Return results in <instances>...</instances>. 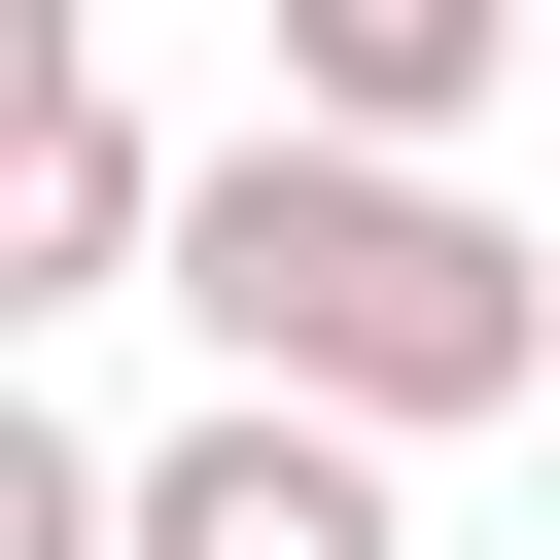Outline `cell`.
Instances as JSON below:
<instances>
[{
	"instance_id": "cell-3",
	"label": "cell",
	"mask_w": 560,
	"mask_h": 560,
	"mask_svg": "<svg viewBox=\"0 0 560 560\" xmlns=\"http://www.w3.org/2000/svg\"><path fill=\"white\" fill-rule=\"evenodd\" d=\"M140 560H420V525H385V420H280V385H210V420L140 455Z\"/></svg>"
},
{
	"instance_id": "cell-1",
	"label": "cell",
	"mask_w": 560,
	"mask_h": 560,
	"mask_svg": "<svg viewBox=\"0 0 560 560\" xmlns=\"http://www.w3.org/2000/svg\"><path fill=\"white\" fill-rule=\"evenodd\" d=\"M175 315H210L280 420H385V455L560 385V245H525V210H455V175H385V140H280V105L210 140V210H175Z\"/></svg>"
},
{
	"instance_id": "cell-2",
	"label": "cell",
	"mask_w": 560,
	"mask_h": 560,
	"mask_svg": "<svg viewBox=\"0 0 560 560\" xmlns=\"http://www.w3.org/2000/svg\"><path fill=\"white\" fill-rule=\"evenodd\" d=\"M175 210H210V175H175V140L105 105V35H70V70H35V140H0V315H105V280H175Z\"/></svg>"
},
{
	"instance_id": "cell-5",
	"label": "cell",
	"mask_w": 560,
	"mask_h": 560,
	"mask_svg": "<svg viewBox=\"0 0 560 560\" xmlns=\"http://www.w3.org/2000/svg\"><path fill=\"white\" fill-rule=\"evenodd\" d=\"M35 35H105V0H35Z\"/></svg>"
},
{
	"instance_id": "cell-4",
	"label": "cell",
	"mask_w": 560,
	"mask_h": 560,
	"mask_svg": "<svg viewBox=\"0 0 560 560\" xmlns=\"http://www.w3.org/2000/svg\"><path fill=\"white\" fill-rule=\"evenodd\" d=\"M560 0H280V140H385V175H455V105L525 70Z\"/></svg>"
}]
</instances>
